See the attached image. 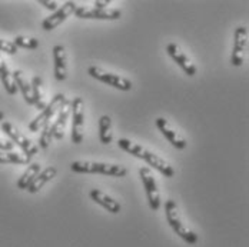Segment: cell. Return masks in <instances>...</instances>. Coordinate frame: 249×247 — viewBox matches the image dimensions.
<instances>
[{
    "label": "cell",
    "mask_w": 249,
    "mask_h": 247,
    "mask_svg": "<svg viewBox=\"0 0 249 247\" xmlns=\"http://www.w3.org/2000/svg\"><path fill=\"white\" fill-rule=\"evenodd\" d=\"M13 80L16 87L22 92V96L27 104H33V98H32V83L27 80L26 74L22 70H15L13 72Z\"/></svg>",
    "instance_id": "18"
},
{
    "label": "cell",
    "mask_w": 249,
    "mask_h": 247,
    "mask_svg": "<svg viewBox=\"0 0 249 247\" xmlns=\"http://www.w3.org/2000/svg\"><path fill=\"white\" fill-rule=\"evenodd\" d=\"M39 4H42L45 9H48V10H52V12H56L57 10V1H50V0H39Z\"/></svg>",
    "instance_id": "27"
},
{
    "label": "cell",
    "mask_w": 249,
    "mask_h": 247,
    "mask_svg": "<svg viewBox=\"0 0 249 247\" xmlns=\"http://www.w3.org/2000/svg\"><path fill=\"white\" fill-rule=\"evenodd\" d=\"M30 83H32L33 106H36L39 110H43L46 107V100H45V93H43V80L40 76H35Z\"/></svg>",
    "instance_id": "19"
},
{
    "label": "cell",
    "mask_w": 249,
    "mask_h": 247,
    "mask_svg": "<svg viewBox=\"0 0 249 247\" xmlns=\"http://www.w3.org/2000/svg\"><path fill=\"white\" fill-rule=\"evenodd\" d=\"M247 49H248V27L239 26L233 34V48H232V54H231L232 66H236V67L242 66Z\"/></svg>",
    "instance_id": "9"
},
{
    "label": "cell",
    "mask_w": 249,
    "mask_h": 247,
    "mask_svg": "<svg viewBox=\"0 0 249 247\" xmlns=\"http://www.w3.org/2000/svg\"><path fill=\"white\" fill-rule=\"evenodd\" d=\"M165 216H166V222L171 226V229L185 243H188V245H196L198 243V240H199L198 234L183 223L179 212H178V206L174 200H168L165 203Z\"/></svg>",
    "instance_id": "3"
},
{
    "label": "cell",
    "mask_w": 249,
    "mask_h": 247,
    "mask_svg": "<svg viewBox=\"0 0 249 247\" xmlns=\"http://www.w3.org/2000/svg\"><path fill=\"white\" fill-rule=\"evenodd\" d=\"M72 113V142L75 145H80L85 136V103L82 98H75L71 103Z\"/></svg>",
    "instance_id": "7"
},
{
    "label": "cell",
    "mask_w": 249,
    "mask_h": 247,
    "mask_svg": "<svg viewBox=\"0 0 249 247\" xmlns=\"http://www.w3.org/2000/svg\"><path fill=\"white\" fill-rule=\"evenodd\" d=\"M90 198L112 214H118L122 210V206L118 200H115L112 196H109L107 193L102 192L99 189L90 190Z\"/></svg>",
    "instance_id": "15"
},
{
    "label": "cell",
    "mask_w": 249,
    "mask_h": 247,
    "mask_svg": "<svg viewBox=\"0 0 249 247\" xmlns=\"http://www.w3.org/2000/svg\"><path fill=\"white\" fill-rule=\"evenodd\" d=\"M15 148V145L10 140H3L0 139V151H12Z\"/></svg>",
    "instance_id": "28"
},
{
    "label": "cell",
    "mask_w": 249,
    "mask_h": 247,
    "mask_svg": "<svg viewBox=\"0 0 249 247\" xmlns=\"http://www.w3.org/2000/svg\"><path fill=\"white\" fill-rule=\"evenodd\" d=\"M68 103V99L63 93H57L53 99L50 100L49 103L46 104V107L43 110H40V113L29 123V130L30 132H39L45 124H48L50 122V119L59 113V110Z\"/></svg>",
    "instance_id": "4"
},
{
    "label": "cell",
    "mask_w": 249,
    "mask_h": 247,
    "mask_svg": "<svg viewBox=\"0 0 249 247\" xmlns=\"http://www.w3.org/2000/svg\"><path fill=\"white\" fill-rule=\"evenodd\" d=\"M76 3L75 1H66L62 7H59L53 15H50L49 17H46L43 22H42V29L50 32L53 29H56L59 25H62L69 16H72L76 10Z\"/></svg>",
    "instance_id": "11"
},
{
    "label": "cell",
    "mask_w": 249,
    "mask_h": 247,
    "mask_svg": "<svg viewBox=\"0 0 249 247\" xmlns=\"http://www.w3.org/2000/svg\"><path fill=\"white\" fill-rule=\"evenodd\" d=\"M1 132L10 139V142L13 143V145H18L19 148L23 150V154H26L27 157H33V156H36L37 154V151H39V148L29 139V137H26L25 134L15 126V124H12L10 122H1Z\"/></svg>",
    "instance_id": "5"
},
{
    "label": "cell",
    "mask_w": 249,
    "mask_h": 247,
    "mask_svg": "<svg viewBox=\"0 0 249 247\" xmlns=\"http://www.w3.org/2000/svg\"><path fill=\"white\" fill-rule=\"evenodd\" d=\"M0 82H1V84L4 86V90H6L10 96L16 95L18 87H16V84H15L13 74L9 70V67H7V65H6V62H4V59H3L1 56H0Z\"/></svg>",
    "instance_id": "20"
},
{
    "label": "cell",
    "mask_w": 249,
    "mask_h": 247,
    "mask_svg": "<svg viewBox=\"0 0 249 247\" xmlns=\"http://www.w3.org/2000/svg\"><path fill=\"white\" fill-rule=\"evenodd\" d=\"M110 3H112L110 0H95V1H93L95 9H107V6H109Z\"/></svg>",
    "instance_id": "29"
},
{
    "label": "cell",
    "mask_w": 249,
    "mask_h": 247,
    "mask_svg": "<svg viewBox=\"0 0 249 247\" xmlns=\"http://www.w3.org/2000/svg\"><path fill=\"white\" fill-rule=\"evenodd\" d=\"M71 116V104L69 101L59 110L57 113V119L54 120V123L52 124V136L56 140H62L65 137V127L69 120Z\"/></svg>",
    "instance_id": "16"
},
{
    "label": "cell",
    "mask_w": 249,
    "mask_h": 247,
    "mask_svg": "<svg viewBox=\"0 0 249 247\" xmlns=\"http://www.w3.org/2000/svg\"><path fill=\"white\" fill-rule=\"evenodd\" d=\"M71 170L80 174H105L112 177H124L127 174L126 167L122 165H110L102 162H72Z\"/></svg>",
    "instance_id": "2"
},
{
    "label": "cell",
    "mask_w": 249,
    "mask_h": 247,
    "mask_svg": "<svg viewBox=\"0 0 249 247\" xmlns=\"http://www.w3.org/2000/svg\"><path fill=\"white\" fill-rule=\"evenodd\" d=\"M88 73H89L90 77L99 80V82L107 84V86L119 89L122 92H129L132 89V82L129 79H126L124 76H119V74L106 72V70H103L102 67H98V66H90L88 69Z\"/></svg>",
    "instance_id": "6"
},
{
    "label": "cell",
    "mask_w": 249,
    "mask_h": 247,
    "mask_svg": "<svg viewBox=\"0 0 249 247\" xmlns=\"http://www.w3.org/2000/svg\"><path fill=\"white\" fill-rule=\"evenodd\" d=\"M13 45L19 49H29V50H35L37 49L40 46V42L36 39V37H27V36H16L13 39Z\"/></svg>",
    "instance_id": "24"
},
{
    "label": "cell",
    "mask_w": 249,
    "mask_h": 247,
    "mask_svg": "<svg viewBox=\"0 0 249 247\" xmlns=\"http://www.w3.org/2000/svg\"><path fill=\"white\" fill-rule=\"evenodd\" d=\"M139 176L142 179V184L145 187L146 196H148V203L152 210H159L160 209V193L158 189V183L156 179L152 173L149 167H141L139 169Z\"/></svg>",
    "instance_id": "8"
},
{
    "label": "cell",
    "mask_w": 249,
    "mask_h": 247,
    "mask_svg": "<svg viewBox=\"0 0 249 247\" xmlns=\"http://www.w3.org/2000/svg\"><path fill=\"white\" fill-rule=\"evenodd\" d=\"M52 51H53V60H54V77H56V80L63 82L68 77V56H66V49L62 45H56Z\"/></svg>",
    "instance_id": "14"
},
{
    "label": "cell",
    "mask_w": 249,
    "mask_h": 247,
    "mask_svg": "<svg viewBox=\"0 0 249 247\" xmlns=\"http://www.w3.org/2000/svg\"><path fill=\"white\" fill-rule=\"evenodd\" d=\"M0 51H4L7 54H16L18 53V48L13 45V42L10 40H4V39H0Z\"/></svg>",
    "instance_id": "26"
},
{
    "label": "cell",
    "mask_w": 249,
    "mask_h": 247,
    "mask_svg": "<svg viewBox=\"0 0 249 247\" xmlns=\"http://www.w3.org/2000/svg\"><path fill=\"white\" fill-rule=\"evenodd\" d=\"M3 120H4V113H3V112L0 110V123H1Z\"/></svg>",
    "instance_id": "30"
},
{
    "label": "cell",
    "mask_w": 249,
    "mask_h": 247,
    "mask_svg": "<svg viewBox=\"0 0 249 247\" xmlns=\"http://www.w3.org/2000/svg\"><path fill=\"white\" fill-rule=\"evenodd\" d=\"M118 145H119V148L124 150V151H127L129 154L145 160L149 166L156 169L159 173L163 174L165 177H174L175 176V169L171 166V163L166 162L165 159H162L160 156L155 154L153 151H150L146 148H143V146H141L138 143H133L129 139H119Z\"/></svg>",
    "instance_id": "1"
},
{
    "label": "cell",
    "mask_w": 249,
    "mask_h": 247,
    "mask_svg": "<svg viewBox=\"0 0 249 247\" xmlns=\"http://www.w3.org/2000/svg\"><path fill=\"white\" fill-rule=\"evenodd\" d=\"M53 140V136H52V124L50 122L48 124H45L42 127V133H40V137H39V146L40 148H48L50 146Z\"/></svg>",
    "instance_id": "25"
},
{
    "label": "cell",
    "mask_w": 249,
    "mask_h": 247,
    "mask_svg": "<svg viewBox=\"0 0 249 247\" xmlns=\"http://www.w3.org/2000/svg\"><path fill=\"white\" fill-rule=\"evenodd\" d=\"M75 16L79 19H88V20H119L122 17V12L119 9L76 7Z\"/></svg>",
    "instance_id": "10"
},
{
    "label": "cell",
    "mask_w": 249,
    "mask_h": 247,
    "mask_svg": "<svg viewBox=\"0 0 249 247\" xmlns=\"http://www.w3.org/2000/svg\"><path fill=\"white\" fill-rule=\"evenodd\" d=\"M30 157L18 151H0V165H29Z\"/></svg>",
    "instance_id": "23"
},
{
    "label": "cell",
    "mask_w": 249,
    "mask_h": 247,
    "mask_svg": "<svg viewBox=\"0 0 249 247\" xmlns=\"http://www.w3.org/2000/svg\"><path fill=\"white\" fill-rule=\"evenodd\" d=\"M99 140L102 145H109L113 140L112 132V119L107 115L100 116L99 119Z\"/></svg>",
    "instance_id": "21"
},
{
    "label": "cell",
    "mask_w": 249,
    "mask_h": 247,
    "mask_svg": "<svg viewBox=\"0 0 249 247\" xmlns=\"http://www.w3.org/2000/svg\"><path fill=\"white\" fill-rule=\"evenodd\" d=\"M155 123H156V127L159 129V132L168 139V142H169L174 148H179V150H183V148L188 146L186 139H185L178 130H175L166 119L158 117V119L155 120Z\"/></svg>",
    "instance_id": "12"
},
{
    "label": "cell",
    "mask_w": 249,
    "mask_h": 247,
    "mask_svg": "<svg viewBox=\"0 0 249 247\" xmlns=\"http://www.w3.org/2000/svg\"><path fill=\"white\" fill-rule=\"evenodd\" d=\"M166 53L169 54V57L174 60L175 63L188 74L189 77H194L196 74V67L195 65L189 60V57L182 51V49L176 45V43H169L166 46Z\"/></svg>",
    "instance_id": "13"
},
{
    "label": "cell",
    "mask_w": 249,
    "mask_h": 247,
    "mask_svg": "<svg viewBox=\"0 0 249 247\" xmlns=\"http://www.w3.org/2000/svg\"><path fill=\"white\" fill-rule=\"evenodd\" d=\"M56 173H57V169H56L54 166H48L45 170H42L40 173L35 177V180H33V181L30 183V186L27 187V192L32 193V195L37 193L46 183H49L50 180L56 176Z\"/></svg>",
    "instance_id": "17"
},
{
    "label": "cell",
    "mask_w": 249,
    "mask_h": 247,
    "mask_svg": "<svg viewBox=\"0 0 249 247\" xmlns=\"http://www.w3.org/2000/svg\"><path fill=\"white\" fill-rule=\"evenodd\" d=\"M39 173H40V165H39V163H32L30 166H27L26 172L19 177V180H18V183H16L18 189H20V190H27V187L30 186V183L35 180V177Z\"/></svg>",
    "instance_id": "22"
}]
</instances>
